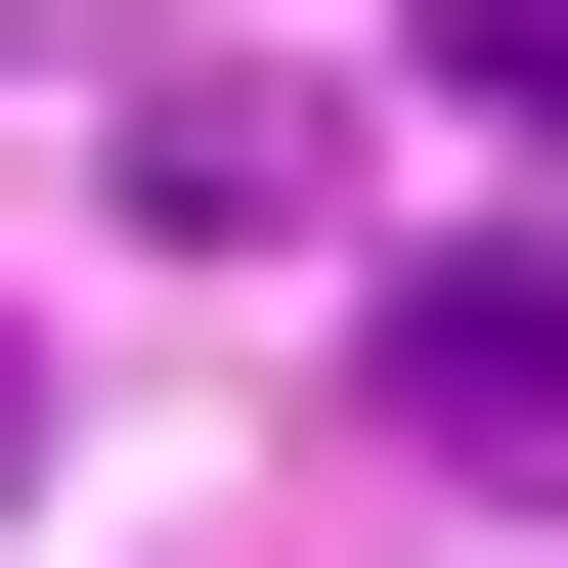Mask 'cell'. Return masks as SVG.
Instances as JSON below:
<instances>
[{
	"mask_svg": "<svg viewBox=\"0 0 568 568\" xmlns=\"http://www.w3.org/2000/svg\"><path fill=\"white\" fill-rule=\"evenodd\" d=\"M394 437H437V481H568V263H525V219L394 263Z\"/></svg>",
	"mask_w": 568,
	"mask_h": 568,
	"instance_id": "1",
	"label": "cell"
},
{
	"mask_svg": "<svg viewBox=\"0 0 568 568\" xmlns=\"http://www.w3.org/2000/svg\"><path fill=\"white\" fill-rule=\"evenodd\" d=\"M394 44H437V88H481V132H568V0H394Z\"/></svg>",
	"mask_w": 568,
	"mask_h": 568,
	"instance_id": "2",
	"label": "cell"
},
{
	"mask_svg": "<svg viewBox=\"0 0 568 568\" xmlns=\"http://www.w3.org/2000/svg\"><path fill=\"white\" fill-rule=\"evenodd\" d=\"M0 481H44V351H0Z\"/></svg>",
	"mask_w": 568,
	"mask_h": 568,
	"instance_id": "3",
	"label": "cell"
}]
</instances>
